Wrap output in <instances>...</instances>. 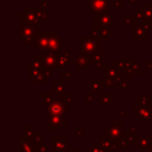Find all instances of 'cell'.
I'll return each instance as SVG.
<instances>
[{
  "label": "cell",
  "instance_id": "6da1fadb",
  "mask_svg": "<svg viewBox=\"0 0 152 152\" xmlns=\"http://www.w3.org/2000/svg\"><path fill=\"white\" fill-rule=\"evenodd\" d=\"M105 137L112 142L122 140L124 132L122 130V123H110V126L105 128Z\"/></svg>",
  "mask_w": 152,
  "mask_h": 152
},
{
  "label": "cell",
  "instance_id": "7a4b0ae2",
  "mask_svg": "<svg viewBox=\"0 0 152 152\" xmlns=\"http://www.w3.org/2000/svg\"><path fill=\"white\" fill-rule=\"evenodd\" d=\"M21 143H20V152H37L38 151V145L34 143V141H29L25 137L20 139Z\"/></svg>",
  "mask_w": 152,
  "mask_h": 152
},
{
  "label": "cell",
  "instance_id": "3957f363",
  "mask_svg": "<svg viewBox=\"0 0 152 152\" xmlns=\"http://www.w3.org/2000/svg\"><path fill=\"white\" fill-rule=\"evenodd\" d=\"M65 125V119L61 116H54L49 119L48 129L49 130H61V127Z\"/></svg>",
  "mask_w": 152,
  "mask_h": 152
},
{
  "label": "cell",
  "instance_id": "277c9868",
  "mask_svg": "<svg viewBox=\"0 0 152 152\" xmlns=\"http://www.w3.org/2000/svg\"><path fill=\"white\" fill-rule=\"evenodd\" d=\"M52 144H53V150L52 151H65L66 147V139L65 137H52Z\"/></svg>",
  "mask_w": 152,
  "mask_h": 152
},
{
  "label": "cell",
  "instance_id": "5b68a950",
  "mask_svg": "<svg viewBox=\"0 0 152 152\" xmlns=\"http://www.w3.org/2000/svg\"><path fill=\"white\" fill-rule=\"evenodd\" d=\"M151 137H148V135H146V137H139L137 148L139 150H149L150 147H151Z\"/></svg>",
  "mask_w": 152,
  "mask_h": 152
},
{
  "label": "cell",
  "instance_id": "8992f818",
  "mask_svg": "<svg viewBox=\"0 0 152 152\" xmlns=\"http://www.w3.org/2000/svg\"><path fill=\"white\" fill-rule=\"evenodd\" d=\"M123 139L126 141L128 145H137V132H132V131H126L124 132V137Z\"/></svg>",
  "mask_w": 152,
  "mask_h": 152
},
{
  "label": "cell",
  "instance_id": "52a82bcc",
  "mask_svg": "<svg viewBox=\"0 0 152 152\" xmlns=\"http://www.w3.org/2000/svg\"><path fill=\"white\" fill-rule=\"evenodd\" d=\"M49 114L53 116H61V114H64V107L61 104H53L51 108H49Z\"/></svg>",
  "mask_w": 152,
  "mask_h": 152
},
{
  "label": "cell",
  "instance_id": "ba28073f",
  "mask_svg": "<svg viewBox=\"0 0 152 152\" xmlns=\"http://www.w3.org/2000/svg\"><path fill=\"white\" fill-rule=\"evenodd\" d=\"M43 133L41 131H36L34 132V142L37 144L38 146L42 145V141H43Z\"/></svg>",
  "mask_w": 152,
  "mask_h": 152
},
{
  "label": "cell",
  "instance_id": "9c48e42d",
  "mask_svg": "<svg viewBox=\"0 0 152 152\" xmlns=\"http://www.w3.org/2000/svg\"><path fill=\"white\" fill-rule=\"evenodd\" d=\"M37 152H47V147H45L43 145L38 146V151Z\"/></svg>",
  "mask_w": 152,
  "mask_h": 152
},
{
  "label": "cell",
  "instance_id": "30bf717a",
  "mask_svg": "<svg viewBox=\"0 0 152 152\" xmlns=\"http://www.w3.org/2000/svg\"><path fill=\"white\" fill-rule=\"evenodd\" d=\"M71 152H80V150H74V149H72Z\"/></svg>",
  "mask_w": 152,
  "mask_h": 152
},
{
  "label": "cell",
  "instance_id": "8fae6325",
  "mask_svg": "<svg viewBox=\"0 0 152 152\" xmlns=\"http://www.w3.org/2000/svg\"><path fill=\"white\" fill-rule=\"evenodd\" d=\"M149 152H152V143H151V147H150V149H149Z\"/></svg>",
  "mask_w": 152,
  "mask_h": 152
}]
</instances>
